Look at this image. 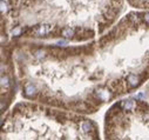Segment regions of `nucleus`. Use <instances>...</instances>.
<instances>
[{
    "label": "nucleus",
    "mask_w": 149,
    "mask_h": 140,
    "mask_svg": "<svg viewBox=\"0 0 149 140\" xmlns=\"http://www.w3.org/2000/svg\"><path fill=\"white\" fill-rule=\"evenodd\" d=\"M95 98L96 100H100V101H107L111 98V92L104 87H100L95 92Z\"/></svg>",
    "instance_id": "f257e3e1"
},
{
    "label": "nucleus",
    "mask_w": 149,
    "mask_h": 140,
    "mask_svg": "<svg viewBox=\"0 0 149 140\" xmlns=\"http://www.w3.org/2000/svg\"><path fill=\"white\" fill-rule=\"evenodd\" d=\"M38 93H39L38 92V88H36L34 85L28 84V85L25 86V91H24L25 97H27V98H35Z\"/></svg>",
    "instance_id": "f03ea898"
},
{
    "label": "nucleus",
    "mask_w": 149,
    "mask_h": 140,
    "mask_svg": "<svg viewBox=\"0 0 149 140\" xmlns=\"http://www.w3.org/2000/svg\"><path fill=\"white\" fill-rule=\"evenodd\" d=\"M120 106H121V111L125 112H129L136 108V104L133 100H123L120 102Z\"/></svg>",
    "instance_id": "7ed1b4c3"
},
{
    "label": "nucleus",
    "mask_w": 149,
    "mask_h": 140,
    "mask_svg": "<svg viewBox=\"0 0 149 140\" xmlns=\"http://www.w3.org/2000/svg\"><path fill=\"white\" fill-rule=\"evenodd\" d=\"M80 128H81V131H82L84 133H88V134H89L92 131L96 130V128H95V126H94V124H93L92 121H88V120L82 121V123H81Z\"/></svg>",
    "instance_id": "20e7f679"
},
{
    "label": "nucleus",
    "mask_w": 149,
    "mask_h": 140,
    "mask_svg": "<svg viewBox=\"0 0 149 140\" xmlns=\"http://www.w3.org/2000/svg\"><path fill=\"white\" fill-rule=\"evenodd\" d=\"M127 84L130 87H136L140 85V77L136 74H129L127 77Z\"/></svg>",
    "instance_id": "39448f33"
},
{
    "label": "nucleus",
    "mask_w": 149,
    "mask_h": 140,
    "mask_svg": "<svg viewBox=\"0 0 149 140\" xmlns=\"http://www.w3.org/2000/svg\"><path fill=\"white\" fill-rule=\"evenodd\" d=\"M61 36L66 39H70V38H73L74 36H75V31H74L72 27H65L61 31Z\"/></svg>",
    "instance_id": "423d86ee"
},
{
    "label": "nucleus",
    "mask_w": 149,
    "mask_h": 140,
    "mask_svg": "<svg viewBox=\"0 0 149 140\" xmlns=\"http://www.w3.org/2000/svg\"><path fill=\"white\" fill-rule=\"evenodd\" d=\"M34 57H35L36 59H44V58L46 57V52L42 51V50H38V51L34 53Z\"/></svg>",
    "instance_id": "0eeeda50"
},
{
    "label": "nucleus",
    "mask_w": 149,
    "mask_h": 140,
    "mask_svg": "<svg viewBox=\"0 0 149 140\" xmlns=\"http://www.w3.org/2000/svg\"><path fill=\"white\" fill-rule=\"evenodd\" d=\"M8 85H10V79H8V77H7V76H5V77L3 76V77H1V86H3V87H4V86L7 87Z\"/></svg>",
    "instance_id": "6e6552de"
},
{
    "label": "nucleus",
    "mask_w": 149,
    "mask_h": 140,
    "mask_svg": "<svg viewBox=\"0 0 149 140\" xmlns=\"http://www.w3.org/2000/svg\"><path fill=\"white\" fill-rule=\"evenodd\" d=\"M143 19H144V21H146L147 24H149V13H146L144 17H143Z\"/></svg>",
    "instance_id": "1a4fd4ad"
}]
</instances>
